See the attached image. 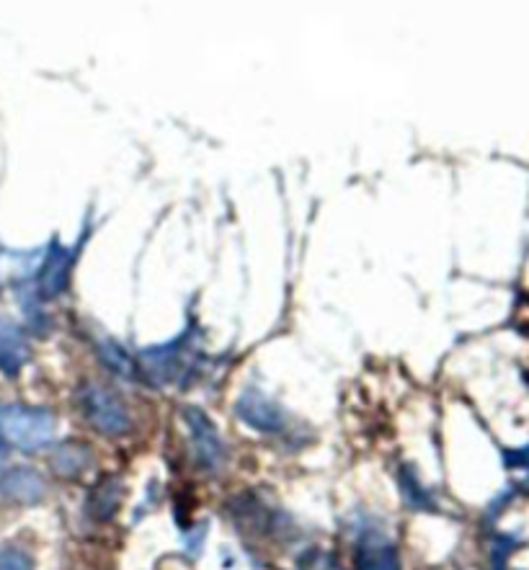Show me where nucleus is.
Wrapping results in <instances>:
<instances>
[{"label":"nucleus","instance_id":"1","mask_svg":"<svg viewBox=\"0 0 529 570\" xmlns=\"http://www.w3.org/2000/svg\"><path fill=\"white\" fill-rule=\"evenodd\" d=\"M57 421L50 411L29 405H0V436L19 450L35 452L52 442Z\"/></svg>","mask_w":529,"mask_h":570},{"label":"nucleus","instance_id":"2","mask_svg":"<svg viewBox=\"0 0 529 570\" xmlns=\"http://www.w3.org/2000/svg\"><path fill=\"white\" fill-rule=\"evenodd\" d=\"M80 409H84L86 419L94 423V429H99L106 436L127 434L129 423H133L125 401L117 393H111L109 387L96 385V382H88L80 390Z\"/></svg>","mask_w":529,"mask_h":570},{"label":"nucleus","instance_id":"3","mask_svg":"<svg viewBox=\"0 0 529 570\" xmlns=\"http://www.w3.org/2000/svg\"><path fill=\"white\" fill-rule=\"evenodd\" d=\"M47 493V480L42 472L27 465H16L11 470L0 472V499L19 503V507H31L39 503Z\"/></svg>","mask_w":529,"mask_h":570},{"label":"nucleus","instance_id":"4","mask_svg":"<svg viewBox=\"0 0 529 570\" xmlns=\"http://www.w3.org/2000/svg\"><path fill=\"white\" fill-rule=\"evenodd\" d=\"M186 426L192 431L194 452H197L202 465L209 470L219 468V462L225 458V446H223V439L217 434L215 423H212L202 411L189 409L186 411Z\"/></svg>","mask_w":529,"mask_h":570},{"label":"nucleus","instance_id":"5","mask_svg":"<svg viewBox=\"0 0 529 570\" xmlns=\"http://www.w3.org/2000/svg\"><path fill=\"white\" fill-rule=\"evenodd\" d=\"M238 415L243 423L258 431H280L284 423V413L272 397H266L258 390H246L238 401Z\"/></svg>","mask_w":529,"mask_h":570},{"label":"nucleus","instance_id":"6","mask_svg":"<svg viewBox=\"0 0 529 570\" xmlns=\"http://www.w3.org/2000/svg\"><path fill=\"white\" fill-rule=\"evenodd\" d=\"M29 356V344L23 336L21 325H16L11 317L0 315V370L6 374H19V370Z\"/></svg>","mask_w":529,"mask_h":570},{"label":"nucleus","instance_id":"7","mask_svg":"<svg viewBox=\"0 0 529 570\" xmlns=\"http://www.w3.org/2000/svg\"><path fill=\"white\" fill-rule=\"evenodd\" d=\"M360 570H401L398 552L382 532H364L360 542Z\"/></svg>","mask_w":529,"mask_h":570},{"label":"nucleus","instance_id":"8","mask_svg":"<svg viewBox=\"0 0 529 570\" xmlns=\"http://www.w3.org/2000/svg\"><path fill=\"white\" fill-rule=\"evenodd\" d=\"M50 465L62 478H80L84 472L94 465V454L91 446L84 442H62L60 446H55Z\"/></svg>","mask_w":529,"mask_h":570},{"label":"nucleus","instance_id":"9","mask_svg":"<svg viewBox=\"0 0 529 570\" xmlns=\"http://www.w3.org/2000/svg\"><path fill=\"white\" fill-rule=\"evenodd\" d=\"M68 272H70V254L65 248H55L42 264V274H39V292L47 297L60 295L65 284H68Z\"/></svg>","mask_w":529,"mask_h":570},{"label":"nucleus","instance_id":"10","mask_svg":"<svg viewBox=\"0 0 529 570\" xmlns=\"http://www.w3.org/2000/svg\"><path fill=\"white\" fill-rule=\"evenodd\" d=\"M99 352H101V356H104V362L109 364L114 372H117V374H125V377H129V374H133V370H135V362L129 360V354L125 352V348L114 344V341H104Z\"/></svg>","mask_w":529,"mask_h":570},{"label":"nucleus","instance_id":"11","mask_svg":"<svg viewBox=\"0 0 529 570\" xmlns=\"http://www.w3.org/2000/svg\"><path fill=\"white\" fill-rule=\"evenodd\" d=\"M0 570H35V558L23 548L6 544L0 548Z\"/></svg>","mask_w":529,"mask_h":570},{"label":"nucleus","instance_id":"12","mask_svg":"<svg viewBox=\"0 0 529 570\" xmlns=\"http://www.w3.org/2000/svg\"><path fill=\"white\" fill-rule=\"evenodd\" d=\"M119 501V485L117 480H106V483L96 491V507H94V514L96 517H111L114 507H117Z\"/></svg>","mask_w":529,"mask_h":570},{"label":"nucleus","instance_id":"13","mask_svg":"<svg viewBox=\"0 0 529 570\" xmlns=\"http://www.w3.org/2000/svg\"><path fill=\"white\" fill-rule=\"evenodd\" d=\"M3 460H6V446L0 442V465H3Z\"/></svg>","mask_w":529,"mask_h":570}]
</instances>
